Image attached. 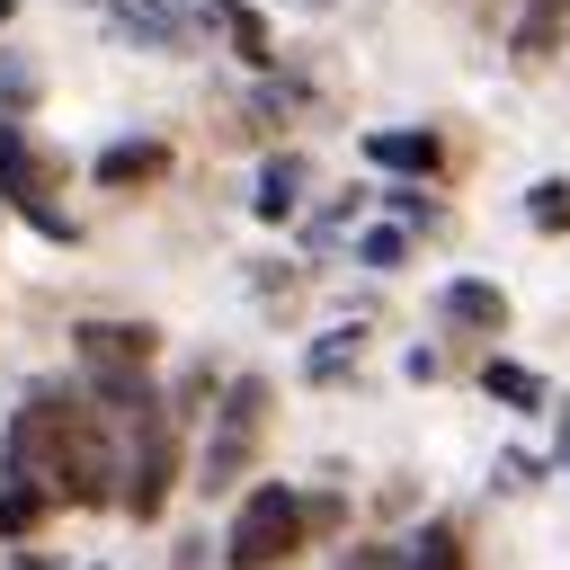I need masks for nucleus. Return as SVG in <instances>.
I'll use <instances>...</instances> for the list:
<instances>
[{
  "label": "nucleus",
  "mask_w": 570,
  "mask_h": 570,
  "mask_svg": "<svg viewBox=\"0 0 570 570\" xmlns=\"http://www.w3.org/2000/svg\"><path fill=\"white\" fill-rule=\"evenodd\" d=\"M9 481H36L71 508H107L125 499V463L107 445V401L98 392H62V383H36L9 419Z\"/></svg>",
  "instance_id": "obj_1"
},
{
  "label": "nucleus",
  "mask_w": 570,
  "mask_h": 570,
  "mask_svg": "<svg viewBox=\"0 0 570 570\" xmlns=\"http://www.w3.org/2000/svg\"><path fill=\"white\" fill-rule=\"evenodd\" d=\"M71 338H80V374H89V392H98L116 419L151 401V347H160V338H151L142 321H80Z\"/></svg>",
  "instance_id": "obj_2"
},
{
  "label": "nucleus",
  "mask_w": 570,
  "mask_h": 570,
  "mask_svg": "<svg viewBox=\"0 0 570 570\" xmlns=\"http://www.w3.org/2000/svg\"><path fill=\"white\" fill-rule=\"evenodd\" d=\"M303 534H312L303 499H294L285 481H258V490L240 499L232 534H223V561H232V570H276V561H294V552H303Z\"/></svg>",
  "instance_id": "obj_3"
},
{
  "label": "nucleus",
  "mask_w": 570,
  "mask_h": 570,
  "mask_svg": "<svg viewBox=\"0 0 570 570\" xmlns=\"http://www.w3.org/2000/svg\"><path fill=\"white\" fill-rule=\"evenodd\" d=\"M125 428H134V454H125V517H160L169 508V481H178V410L151 392L142 410H125Z\"/></svg>",
  "instance_id": "obj_4"
},
{
  "label": "nucleus",
  "mask_w": 570,
  "mask_h": 570,
  "mask_svg": "<svg viewBox=\"0 0 570 570\" xmlns=\"http://www.w3.org/2000/svg\"><path fill=\"white\" fill-rule=\"evenodd\" d=\"M258 436H267V383H258V374H240V383H223V410H214V445H205L196 490H232V481H240V463L258 454Z\"/></svg>",
  "instance_id": "obj_5"
},
{
  "label": "nucleus",
  "mask_w": 570,
  "mask_h": 570,
  "mask_svg": "<svg viewBox=\"0 0 570 570\" xmlns=\"http://www.w3.org/2000/svg\"><path fill=\"white\" fill-rule=\"evenodd\" d=\"M0 196H9V214L36 223L45 240H71V232H80V223L53 205V151H36V142H18V134H0Z\"/></svg>",
  "instance_id": "obj_6"
},
{
  "label": "nucleus",
  "mask_w": 570,
  "mask_h": 570,
  "mask_svg": "<svg viewBox=\"0 0 570 570\" xmlns=\"http://www.w3.org/2000/svg\"><path fill=\"white\" fill-rule=\"evenodd\" d=\"M365 160H374V169H401V178H436L445 142H436L428 125H383V134H365Z\"/></svg>",
  "instance_id": "obj_7"
},
{
  "label": "nucleus",
  "mask_w": 570,
  "mask_h": 570,
  "mask_svg": "<svg viewBox=\"0 0 570 570\" xmlns=\"http://www.w3.org/2000/svg\"><path fill=\"white\" fill-rule=\"evenodd\" d=\"M303 187H312V160H303V151H267V160H258V187H249V214H258V223H285V214L303 205Z\"/></svg>",
  "instance_id": "obj_8"
},
{
  "label": "nucleus",
  "mask_w": 570,
  "mask_h": 570,
  "mask_svg": "<svg viewBox=\"0 0 570 570\" xmlns=\"http://www.w3.org/2000/svg\"><path fill=\"white\" fill-rule=\"evenodd\" d=\"M436 312H445L454 330H472V338H499V330H508V294H499L490 276H454V285L436 294Z\"/></svg>",
  "instance_id": "obj_9"
},
{
  "label": "nucleus",
  "mask_w": 570,
  "mask_h": 570,
  "mask_svg": "<svg viewBox=\"0 0 570 570\" xmlns=\"http://www.w3.org/2000/svg\"><path fill=\"white\" fill-rule=\"evenodd\" d=\"M107 18H116V36H134V45H151V53H178V45H187V18H178L169 0H107Z\"/></svg>",
  "instance_id": "obj_10"
},
{
  "label": "nucleus",
  "mask_w": 570,
  "mask_h": 570,
  "mask_svg": "<svg viewBox=\"0 0 570 570\" xmlns=\"http://www.w3.org/2000/svg\"><path fill=\"white\" fill-rule=\"evenodd\" d=\"M151 178H169V142H107L98 151V187H151Z\"/></svg>",
  "instance_id": "obj_11"
},
{
  "label": "nucleus",
  "mask_w": 570,
  "mask_h": 570,
  "mask_svg": "<svg viewBox=\"0 0 570 570\" xmlns=\"http://www.w3.org/2000/svg\"><path fill=\"white\" fill-rule=\"evenodd\" d=\"M196 9H205V18H214V27H223V45H232V53H240V62H258V71H267V62H276V45H267V18H258V9H249V0H196Z\"/></svg>",
  "instance_id": "obj_12"
},
{
  "label": "nucleus",
  "mask_w": 570,
  "mask_h": 570,
  "mask_svg": "<svg viewBox=\"0 0 570 570\" xmlns=\"http://www.w3.org/2000/svg\"><path fill=\"white\" fill-rule=\"evenodd\" d=\"M561 27H570V0H525V18H517V62H543V53L561 45Z\"/></svg>",
  "instance_id": "obj_13"
},
{
  "label": "nucleus",
  "mask_w": 570,
  "mask_h": 570,
  "mask_svg": "<svg viewBox=\"0 0 570 570\" xmlns=\"http://www.w3.org/2000/svg\"><path fill=\"white\" fill-rule=\"evenodd\" d=\"M481 392H490V401H508V410H543V374H534V365H508V356H490V365H481Z\"/></svg>",
  "instance_id": "obj_14"
},
{
  "label": "nucleus",
  "mask_w": 570,
  "mask_h": 570,
  "mask_svg": "<svg viewBox=\"0 0 570 570\" xmlns=\"http://www.w3.org/2000/svg\"><path fill=\"white\" fill-rule=\"evenodd\" d=\"M401 570H472V561H463V534L454 525H419L401 543Z\"/></svg>",
  "instance_id": "obj_15"
},
{
  "label": "nucleus",
  "mask_w": 570,
  "mask_h": 570,
  "mask_svg": "<svg viewBox=\"0 0 570 570\" xmlns=\"http://www.w3.org/2000/svg\"><path fill=\"white\" fill-rule=\"evenodd\" d=\"M45 508H53V490H36V481H9V490H0V543L36 534V525H45Z\"/></svg>",
  "instance_id": "obj_16"
},
{
  "label": "nucleus",
  "mask_w": 570,
  "mask_h": 570,
  "mask_svg": "<svg viewBox=\"0 0 570 570\" xmlns=\"http://www.w3.org/2000/svg\"><path fill=\"white\" fill-rule=\"evenodd\" d=\"M356 338H365V330H330V338L303 356V374H312V383H338V374H356Z\"/></svg>",
  "instance_id": "obj_17"
},
{
  "label": "nucleus",
  "mask_w": 570,
  "mask_h": 570,
  "mask_svg": "<svg viewBox=\"0 0 570 570\" xmlns=\"http://www.w3.org/2000/svg\"><path fill=\"white\" fill-rule=\"evenodd\" d=\"M525 223L534 232H570V178H534L525 187Z\"/></svg>",
  "instance_id": "obj_18"
},
{
  "label": "nucleus",
  "mask_w": 570,
  "mask_h": 570,
  "mask_svg": "<svg viewBox=\"0 0 570 570\" xmlns=\"http://www.w3.org/2000/svg\"><path fill=\"white\" fill-rule=\"evenodd\" d=\"M27 107H36V71H27L18 53H0V134L27 125Z\"/></svg>",
  "instance_id": "obj_19"
},
{
  "label": "nucleus",
  "mask_w": 570,
  "mask_h": 570,
  "mask_svg": "<svg viewBox=\"0 0 570 570\" xmlns=\"http://www.w3.org/2000/svg\"><path fill=\"white\" fill-rule=\"evenodd\" d=\"M401 249H410V232H365V240H356L365 267H401Z\"/></svg>",
  "instance_id": "obj_20"
},
{
  "label": "nucleus",
  "mask_w": 570,
  "mask_h": 570,
  "mask_svg": "<svg viewBox=\"0 0 570 570\" xmlns=\"http://www.w3.org/2000/svg\"><path fill=\"white\" fill-rule=\"evenodd\" d=\"M347 570H401V561H392V552H356Z\"/></svg>",
  "instance_id": "obj_21"
},
{
  "label": "nucleus",
  "mask_w": 570,
  "mask_h": 570,
  "mask_svg": "<svg viewBox=\"0 0 570 570\" xmlns=\"http://www.w3.org/2000/svg\"><path fill=\"white\" fill-rule=\"evenodd\" d=\"M561 463H570V401H561Z\"/></svg>",
  "instance_id": "obj_22"
},
{
  "label": "nucleus",
  "mask_w": 570,
  "mask_h": 570,
  "mask_svg": "<svg viewBox=\"0 0 570 570\" xmlns=\"http://www.w3.org/2000/svg\"><path fill=\"white\" fill-rule=\"evenodd\" d=\"M9 9H18V0H0V27H9Z\"/></svg>",
  "instance_id": "obj_23"
}]
</instances>
